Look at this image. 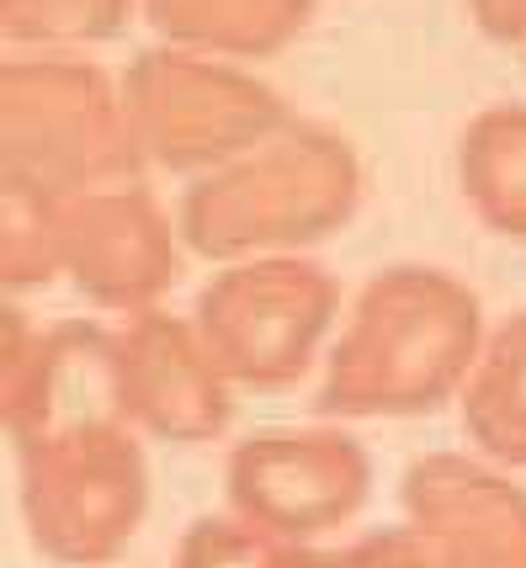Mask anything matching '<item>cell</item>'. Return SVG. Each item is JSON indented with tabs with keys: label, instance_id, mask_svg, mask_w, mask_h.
Returning <instances> with one entry per match:
<instances>
[{
	"label": "cell",
	"instance_id": "cell-1",
	"mask_svg": "<svg viewBox=\"0 0 526 568\" xmlns=\"http://www.w3.org/2000/svg\"><path fill=\"white\" fill-rule=\"evenodd\" d=\"M484 341V303L463 276L426 261L383 266L351 297L314 409L325 420L436 415L442 404L463 398Z\"/></svg>",
	"mask_w": 526,
	"mask_h": 568
},
{
	"label": "cell",
	"instance_id": "cell-2",
	"mask_svg": "<svg viewBox=\"0 0 526 568\" xmlns=\"http://www.w3.org/2000/svg\"><path fill=\"white\" fill-rule=\"evenodd\" d=\"M362 202V160L325 123H287L266 144L198 175L181 197V245L208 261L293 255L330 240Z\"/></svg>",
	"mask_w": 526,
	"mask_h": 568
},
{
	"label": "cell",
	"instance_id": "cell-3",
	"mask_svg": "<svg viewBox=\"0 0 526 568\" xmlns=\"http://www.w3.org/2000/svg\"><path fill=\"white\" fill-rule=\"evenodd\" d=\"M0 160L6 181L75 202L101 186H128L144 171L123 106L97 64L70 53L6 59L0 70Z\"/></svg>",
	"mask_w": 526,
	"mask_h": 568
},
{
	"label": "cell",
	"instance_id": "cell-4",
	"mask_svg": "<svg viewBox=\"0 0 526 568\" xmlns=\"http://www.w3.org/2000/svg\"><path fill=\"white\" fill-rule=\"evenodd\" d=\"M17 510L49 564L101 568L123 558L150 516L144 442L128 420H101L17 446Z\"/></svg>",
	"mask_w": 526,
	"mask_h": 568
},
{
	"label": "cell",
	"instance_id": "cell-5",
	"mask_svg": "<svg viewBox=\"0 0 526 568\" xmlns=\"http://www.w3.org/2000/svg\"><path fill=\"white\" fill-rule=\"evenodd\" d=\"M118 85L144 165L181 175L219 171L287 123V101L261 74L171 43L133 53Z\"/></svg>",
	"mask_w": 526,
	"mask_h": 568
},
{
	"label": "cell",
	"instance_id": "cell-6",
	"mask_svg": "<svg viewBox=\"0 0 526 568\" xmlns=\"http://www.w3.org/2000/svg\"><path fill=\"white\" fill-rule=\"evenodd\" d=\"M341 308V282L303 255L229 261L192 303L202 346L234 388H293Z\"/></svg>",
	"mask_w": 526,
	"mask_h": 568
},
{
	"label": "cell",
	"instance_id": "cell-7",
	"mask_svg": "<svg viewBox=\"0 0 526 568\" xmlns=\"http://www.w3.org/2000/svg\"><path fill=\"white\" fill-rule=\"evenodd\" d=\"M229 516L272 542L314 547L341 531L373 495V457L335 425H272L251 430L224 468Z\"/></svg>",
	"mask_w": 526,
	"mask_h": 568
},
{
	"label": "cell",
	"instance_id": "cell-8",
	"mask_svg": "<svg viewBox=\"0 0 526 568\" xmlns=\"http://www.w3.org/2000/svg\"><path fill=\"white\" fill-rule=\"evenodd\" d=\"M0 398H6L0 420H6L11 446L43 442V436L75 430V425L128 420L118 329H101L91 320L32 329L22 308H6V383H0Z\"/></svg>",
	"mask_w": 526,
	"mask_h": 568
},
{
	"label": "cell",
	"instance_id": "cell-9",
	"mask_svg": "<svg viewBox=\"0 0 526 568\" xmlns=\"http://www.w3.org/2000/svg\"><path fill=\"white\" fill-rule=\"evenodd\" d=\"M175 219L144 181L64 202V276L97 308L144 314L175 282Z\"/></svg>",
	"mask_w": 526,
	"mask_h": 568
},
{
	"label": "cell",
	"instance_id": "cell-10",
	"mask_svg": "<svg viewBox=\"0 0 526 568\" xmlns=\"http://www.w3.org/2000/svg\"><path fill=\"white\" fill-rule=\"evenodd\" d=\"M399 499L442 568H526V489L495 463L431 452L409 463Z\"/></svg>",
	"mask_w": 526,
	"mask_h": 568
},
{
	"label": "cell",
	"instance_id": "cell-11",
	"mask_svg": "<svg viewBox=\"0 0 526 568\" xmlns=\"http://www.w3.org/2000/svg\"><path fill=\"white\" fill-rule=\"evenodd\" d=\"M123 346V398L128 420L160 442H213L234 420V383L213 367L198 324L165 308L128 314L118 329Z\"/></svg>",
	"mask_w": 526,
	"mask_h": 568
},
{
	"label": "cell",
	"instance_id": "cell-12",
	"mask_svg": "<svg viewBox=\"0 0 526 568\" xmlns=\"http://www.w3.org/2000/svg\"><path fill=\"white\" fill-rule=\"evenodd\" d=\"M144 22L208 59H266L314 22V0H144Z\"/></svg>",
	"mask_w": 526,
	"mask_h": 568
},
{
	"label": "cell",
	"instance_id": "cell-13",
	"mask_svg": "<svg viewBox=\"0 0 526 568\" xmlns=\"http://www.w3.org/2000/svg\"><path fill=\"white\" fill-rule=\"evenodd\" d=\"M457 186L489 234L526 240V101H495L463 123Z\"/></svg>",
	"mask_w": 526,
	"mask_h": 568
},
{
	"label": "cell",
	"instance_id": "cell-14",
	"mask_svg": "<svg viewBox=\"0 0 526 568\" xmlns=\"http://www.w3.org/2000/svg\"><path fill=\"white\" fill-rule=\"evenodd\" d=\"M463 430L495 468H526V308L489 329L468 388Z\"/></svg>",
	"mask_w": 526,
	"mask_h": 568
},
{
	"label": "cell",
	"instance_id": "cell-15",
	"mask_svg": "<svg viewBox=\"0 0 526 568\" xmlns=\"http://www.w3.org/2000/svg\"><path fill=\"white\" fill-rule=\"evenodd\" d=\"M144 0H0V27L22 49H85L128 27Z\"/></svg>",
	"mask_w": 526,
	"mask_h": 568
},
{
	"label": "cell",
	"instance_id": "cell-16",
	"mask_svg": "<svg viewBox=\"0 0 526 568\" xmlns=\"http://www.w3.org/2000/svg\"><path fill=\"white\" fill-rule=\"evenodd\" d=\"M0 223H6V234H0L6 287H38V282L64 272V202L59 197L6 181Z\"/></svg>",
	"mask_w": 526,
	"mask_h": 568
},
{
	"label": "cell",
	"instance_id": "cell-17",
	"mask_svg": "<svg viewBox=\"0 0 526 568\" xmlns=\"http://www.w3.org/2000/svg\"><path fill=\"white\" fill-rule=\"evenodd\" d=\"M282 552L287 542H272L240 516H202L175 542L171 568H282Z\"/></svg>",
	"mask_w": 526,
	"mask_h": 568
},
{
	"label": "cell",
	"instance_id": "cell-18",
	"mask_svg": "<svg viewBox=\"0 0 526 568\" xmlns=\"http://www.w3.org/2000/svg\"><path fill=\"white\" fill-rule=\"evenodd\" d=\"M468 17L489 43H522L526 38V0H468Z\"/></svg>",
	"mask_w": 526,
	"mask_h": 568
},
{
	"label": "cell",
	"instance_id": "cell-19",
	"mask_svg": "<svg viewBox=\"0 0 526 568\" xmlns=\"http://www.w3.org/2000/svg\"><path fill=\"white\" fill-rule=\"evenodd\" d=\"M282 568H308V552H303V547H287V552H282Z\"/></svg>",
	"mask_w": 526,
	"mask_h": 568
}]
</instances>
